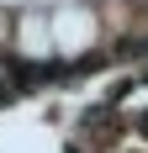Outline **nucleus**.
Segmentation results:
<instances>
[{
    "instance_id": "1",
    "label": "nucleus",
    "mask_w": 148,
    "mask_h": 153,
    "mask_svg": "<svg viewBox=\"0 0 148 153\" xmlns=\"http://www.w3.org/2000/svg\"><path fill=\"white\" fill-rule=\"evenodd\" d=\"M48 21H53V48H58V53H85V48L95 42V16H90L85 5H64V11H53Z\"/></svg>"
},
{
    "instance_id": "2",
    "label": "nucleus",
    "mask_w": 148,
    "mask_h": 153,
    "mask_svg": "<svg viewBox=\"0 0 148 153\" xmlns=\"http://www.w3.org/2000/svg\"><path fill=\"white\" fill-rule=\"evenodd\" d=\"M16 42H21V53H27V58H43L48 48H53V21H48L43 11H27V16H21Z\"/></svg>"
}]
</instances>
